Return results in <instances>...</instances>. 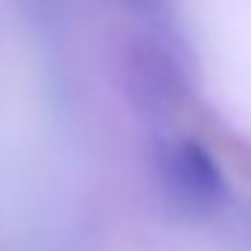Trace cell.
Segmentation results:
<instances>
[{
	"label": "cell",
	"instance_id": "cell-1",
	"mask_svg": "<svg viewBox=\"0 0 251 251\" xmlns=\"http://www.w3.org/2000/svg\"><path fill=\"white\" fill-rule=\"evenodd\" d=\"M184 18L216 108L251 131V0H184Z\"/></svg>",
	"mask_w": 251,
	"mask_h": 251
}]
</instances>
